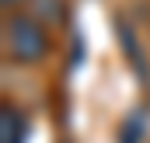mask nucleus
I'll return each mask as SVG.
<instances>
[{
    "instance_id": "obj_1",
    "label": "nucleus",
    "mask_w": 150,
    "mask_h": 143,
    "mask_svg": "<svg viewBox=\"0 0 150 143\" xmlns=\"http://www.w3.org/2000/svg\"><path fill=\"white\" fill-rule=\"evenodd\" d=\"M52 49V38L45 32V25L32 18V14H21V11H11L7 21H4V56L11 63H42Z\"/></svg>"
},
{
    "instance_id": "obj_2",
    "label": "nucleus",
    "mask_w": 150,
    "mask_h": 143,
    "mask_svg": "<svg viewBox=\"0 0 150 143\" xmlns=\"http://www.w3.org/2000/svg\"><path fill=\"white\" fill-rule=\"evenodd\" d=\"M28 140V119L14 101L0 105V143H25Z\"/></svg>"
},
{
    "instance_id": "obj_3",
    "label": "nucleus",
    "mask_w": 150,
    "mask_h": 143,
    "mask_svg": "<svg viewBox=\"0 0 150 143\" xmlns=\"http://www.w3.org/2000/svg\"><path fill=\"white\" fill-rule=\"evenodd\" d=\"M0 4H4L7 11H18V7H21V4H28V0H0Z\"/></svg>"
}]
</instances>
